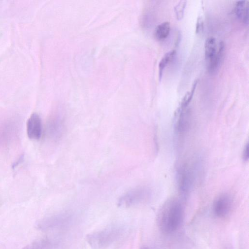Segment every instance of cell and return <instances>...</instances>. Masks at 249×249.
Segmentation results:
<instances>
[{"label":"cell","mask_w":249,"mask_h":249,"mask_svg":"<svg viewBox=\"0 0 249 249\" xmlns=\"http://www.w3.org/2000/svg\"><path fill=\"white\" fill-rule=\"evenodd\" d=\"M233 201L231 196L227 193L219 195L214 200L212 210L217 217L222 218L227 217L233 207Z\"/></svg>","instance_id":"obj_7"},{"label":"cell","mask_w":249,"mask_h":249,"mask_svg":"<svg viewBox=\"0 0 249 249\" xmlns=\"http://www.w3.org/2000/svg\"><path fill=\"white\" fill-rule=\"evenodd\" d=\"M62 130V121L59 117H54L47 123V134L49 138L56 140L60 137Z\"/></svg>","instance_id":"obj_10"},{"label":"cell","mask_w":249,"mask_h":249,"mask_svg":"<svg viewBox=\"0 0 249 249\" xmlns=\"http://www.w3.org/2000/svg\"><path fill=\"white\" fill-rule=\"evenodd\" d=\"M121 232L120 227L112 226L89 234L86 240L92 249H104L115 241Z\"/></svg>","instance_id":"obj_2"},{"label":"cell","mask_w":249,"mask_h":249,"mask_svg":"<svg viewBox=\"0 0 249 249\" xmlns=\"http://www.w3.org/2000/svg\"><path fill=\"white\" fill-rule=\"evenodd\" d=\"M186 108L179 107L176 112L175 131L180 136H182L187 132L191 124L190 116Z\"/></svg>","instance_id":"obj_8"},{"label":"cell","mask_w":249,"mask_h":249,"mask_svg":"<svg viewBox=\"0 0 249 249\" xmlns=\"http://www.w3.org/2000/svg\"><path fill=\"white\" fill-rule=\"evenodd\" d=\"M243 159L244 161H247L249 159V145L247 143L244 147L243 152Z\"/></svg>","instance_id":"obj_20"},{"label":"cell","mask_w":249,"mask_h":249,"mask_svg":"<svg viewBox=\"0 0 249 249\" xmlns=\"http://www.w3.org/2000/svg\"><path fill=\"white\" fill-rule=\"evenodd\" d=\"M225 52V44L222 41L219 43L217 50L214 57L208 62V70L210 73H214L221 64Z\"/></svg>","instance_id":"obj_11"},{"label":"cell","mask_w":249,"mask_h":249,"mask_svg":"<svg viewBox=\"0 0 249 249\" xmlns=\"http://www.w3.org/2000/svg\"><path fill=\"white\" fill-rule=\"evenodd\" d=\"M176 53L175 50H171L166 53L162 57L159 64V77L160 81L161 80L163 72L168 65L174 59Z\"/></svg>","instance_id":"obj_16"},{"label":"cell","mask_w":249,"mask_h":249,"mask_svg":"<svg viewBox=\"0 0 249 249\" xmlns=\"http://www.w3.org/2000/svg\"><path fill=\"white\" fill-rule=\"evenodd\" d=\"M217 50L216 39L213 37H209L205 42L204 52L206 60L208 62L215 55Z\"/></svg>","instance_id":"obj_14"},{"label":"cell","mask_w":249,"mask_h":249,"mask_svg":"<svg viewBox=\"0 0 249 249\" xmlns=\"http://www.w3.org/2000/svg\"><path fill=\"white\" fill-rule=\"evenodd\" d=\"M71 219V215L68 212L54 214L39 220L36 228L43 231L58 229L67 225Z\"/></svg>","instance_id":"obj_5"},{"label":"cell","mask_w":249,"mask_h":249,"mask_svg":"<svg viewBox=\"0 0 249 249\" xmlns=\"http://www.w3.org/2000/svg\"><path fill=\"white\" fill-rule=\"evenodd\" d=\"M26 130L28 137L31 140H38L41 136L42 124L41 118L36 113H32L27 120Z\"/></svg>","instance_id":"obj_9"},{"label":"cell","mask_w":249,"mask_h":249,"mask_svg":"<svg viewBox=\"0 0 249 249\" xmlns=\"http://www.w3.org/2000/svg\"><path fill=\"white\" fill-rule=\"evenodd\" d=\"M235 14L240 20L245 24L249 23V1L239 0L236 2L235 7Z\"/></svg>","instance_id":"obj_13"},{"label":"cell","mask_w":249,"mask_h":249,"mask_svg":"<svg viewBox=\"0 0 249 249\" xmlns=\"http://www.w3.org/2000/svg\"><path fill=\"white\" fill-rule=\"evenodd\" d=\"M141 249H149L147 247H143L142 248H141Z\"/></svg>","instance_id":"obj_21"},{"label":"cell","mask_w":249,"mask_h":249,"mask_svg":"<svg viewBox=\"0 0 249 249\" xmlns=\"http://www.w3.org/2000/svg\"><path fill=\"white\" fill-rule=\"evenodd\" d=\"M151 192L147 187H139L132 189L123 195L119 199L120 207L128 208L147 202L150 198Z\"/></svg>","instance_id":"obj_4"},{"label":"cell","mask_w":249,"mask_h":249,"mask_svg":"<svg viewBox=\"0 0 249 249\" xmlns=\"http://www.w3.org/2000/svg\"><path fill=\"white\" fill-rule=\"evenodd\" d=\"M195 169L184 163L177 168L176 173L177 184L179 192L183 196L187 195L192 189L195 179Z\"/></svg>","instance_id":"obj_3"},{"label":"cell","mask_w":249,"mask_h":249,"mask_svg":"<svg viewBox=\"0 0 249 249\" xmlns=\"http://www.w3.org/2000/svg\"><path fill=\"white\" fill-rule=\"evenodd\" d=\"M19 121L11 119L0 121V147L15 139L19 131Z\"/></svg>","instance_id":"obj_6"},{"label":"cell","mask_w":249,"mask_h":249,"mask_svg":"<svg viewBox=\"0 0 249 249\" xmlns=\"http://www.w3.org/2000/svg\"><path fill=\"white\" fill-rule=\"evenodd\" d=\"M184 216L182 203L177 198L166 202L160 211L158 223L160 229L165 233H173L181 226Z\"/></svg>","instance_id":"obj_1"},{"label":"cell","mask_w":249,"mask_h":249,"mask_svg":"<svg viewBox=\"0 0 249 249\" xmlns=\"http://www.w3.org/2000/svg\"><path fill=\"white\" fill-rule=\"evenodd\" d=\"M196 27V32L197 34H199L203 30V20L201 16L198 17L197 18Z\"/></svg>","instance_id":"obj_19"},{"label":"cell","mask_w":249,"mask_h":249,"mask_svg":"<svg viewBox=\"0 0 249 249\" xmlns=\"http://www.w3.org/2000/svg\"><path fill=\"white\" fill-rule=\"evenodd\" d=\"M198 81L197 79L194 81L191 90L188 91L182 98L179 106L180 107L186 108L188 107V105L193 98L198 83Z\"/></svg>","instance_id":"obj_17"},{"label":"cell","mask_w":249,"mask_h":249,"mask_svg":"<svg viewBox=\"0 0 249 249\" xmlns=\"http://www.w3.org/2000/svg\"><path fill=\"white\" fill-rule=\"evenodd\" d=\"M186 3L187 1L180 0L174 7V11L178 20H180L183 18Z\"/></svg>","instance_id":"obj_18"},{"label":"cell","mask_w":249,"mask_h":249,"mask_svg":"<svg viewBox=\"0 0 249 249\" xmlns=\"http://www.w3.org/2000/svg\"><path fill=\"white\" fill-rule=\"evenodd\" d=\"M55 242L50 238H45L35 240L21 249H54Z\"/></svg>","instance_id":"obj_12"},{"label":"cell","mask_w":249,"mask_h":249,"mask_svg":"<svg viewBox=\"0 0 249 249\" xmlns=\"http://www.w3.org/2000/svg\"><path fill=\"white\" fill-rule=\"evenodd\" d=\"M225 249H230V248H226Z\"/></svg>","instance_id":"obj_22"},{"label":"cell","mask_w":249,"mask_h":249,"mask_svg":"<svg viewBox=\"0 0 249 249\" xmlns=\"http://www.w3.org/2000/svg\"><path fill=\"white\" fill-rule=\"evenodd\" d=\"M170 31V23L165 21L159 24L155 30V36L159 40L165 39L168 36Z\"/></svg>","instance_id":"obj_15"}]
</instances>
